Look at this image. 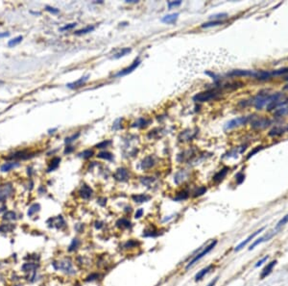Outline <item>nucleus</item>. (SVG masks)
Instances as JSON below:
<instances>
[{
	"label": "nucleus",
	"mask_w": 288,
	"mask_h": 286,
	"mask_svg": "<svg viewBox=\"0 0 288 286\" xmlns=\"http://www.w3.org/2000/svg\"><path fill=\"white\" fill-rule=\"evenodd\" d=\"M272 94L268 92H259L253 99V104L256 110H261L263 107H267L271 101Z\"/></svg>",
	"instance_id": "nucleus-1"
},
{
	"label": "nucleus",
	"mask_w": 288,
	"mask_h": 286,
	"mask_svg": "<svg viewBox=\"0 0 288 286\" xmlns=\"http://www.w3.org/2000/svg\"><path fill=\"white\" fill-rule=\"evenodd\" d=\"M220 94L219 92L215 90H210L206 91L203 92H199V94L195 95L193 96V100L196 102H206V101H210L213 99H217L219 97Z\"/></svg>",
	"instance_id": "nucleus-2"
},
{
	"label": "nucleus",
	"mask_w": 288,
	"mask_h": 286,
	"mask_svg": "<svg viewBox=\"0 0 288 286\" xmlns=\"http://www.w3.org/2000/svg\"><path fill=\"white\" fill-rule=\"evenodd\" d=\"M216 245H217V241H216V240L212 241L210 245H208L207 247H206V248L203 249V251H202V252L200 253L196 254V255L194 256L193 258H192V259H191L188 263H187V265H186L185 269H186V270H188L190 267H192V266H193L194 264H195L197 261H199L200 259L203 258V257H204V256H206L208 253H210V252L212 251V249L215 248V246H216Z\"/></svg>",
	"instance_id": "nucleus-3"
},
{
	"label": "nucleus",
	"mask_w": 288,
	"mask_h": 286,
	"mask_svg": "<svg viewBox=\"0 0 288 286\" xmlns=\"http://www.w3.org/2000/svg\"><path fill=\"white\" fill-rule=\"evenodd\" d=\"M52 265L55 270L63 271L64 273H66L68 275H73L76 273V271H74L73 266H72V262L70 261V259H67V258L58 261V262H53Z\"/></svg>",
	"instance_id": "nucleus-4"
},
{
	"label": "nucleus",
	"mask_w": 288,
	"mask_h": 286,
	"mask_svg": "<svg viewBox=\"0 0 288 286\" xmlns=\"http://www.w3.org/2000/svg\"><path fill=\"white\" fill-rule=\"evenodd\" d=\"M252 118H253L252 116H242V117L235 118V119L229 120V123H226L224 129L229 130V129H233V128H235V127H238L240 125H244L247 123H249V121H251Z\"/></svg>",
	"instance_id": "nucleus-5"
},
{
	"label": "nucleus",
	"mask_w": 288,
	"mask_h": 286,
	"mask_svg": "<svg viewBox=\"0 0 288 286\" xmlns=\"http://www.w3.org/2000/svg\"><path fill=\"white\" fill-rule=\"evenodd\" d=\"M271 124V120L266 118H256L253 117L251 119V126L254 129H263Z\"/></svg>",
	"instance_id": "nucleus-6"
},
{
	"label": "nucleus",
	"mask_w": 288,
	"mask_h": 286,
	"mask_svg": "<svg viewBox=\"0 0 288 286\" xmlns=\"http://www.w3.org/2000/svg\"><path fill=\"white\" fill-rule=\"evenodd\" d=\"M130 177V174L127 170V169L125 168H119L115 170V173L113 174V178L115 180L120 181V182H125L129 179Z\"/></svg>",
	"instance_id": "nucleus-7"
},
{
	"label": "nucleus",
	"mask_w": 288,
	"mask_h": 286,
	"mask_svg": "<svg viewBox=\"0 0 288 286\" xmlns=\"http://www.w3.org/2000/svg\"><path fill=\"white\" fill-rule=\"evenodd\" d=\"M274 114H275V116L277 118H280V117L287 115L288 114V98H285L284 100L277 107Z\"/></svg>",
	"instance_id": "nucleus-8"
},
{
	"label": "nucleus",
	"mask_w": 288,
	"mask_h": 286,
	"mask_svg": "<svg viewBox=\"0 0 288 286\" xmlns=\"http://www.w3.org/2000/svg\"><path fill=\"white\" fill-rule=\"evenodd\" d=\"M264 229H265V227L263 226V227H261V228H259V229H258V230H256V232L252 233V234H251V235L249 236V237H248V238H247L246 240L242 241V242L240 243V244H239L238 246H236V247H235V249H234V252H239V251H241V249H242L243 248H245V247H246V246H247V245L249 244V243H250V242H251L252 240H253V239H254V238L256 237V235H258V234L260 233V232H262V231H263Z\"/></svg>",
	"instance_id": "nucleus-9"
},
{
	"label": "nucleus",
	"mask_w": 288,
	"mask_h": 286,
	"mask_svg": "<svg viewBox=\"0 0 288 286\" xmlns=\"http://www.w3.org/2000/svg\"><path fill=\"white\" fill-rule=\"evenodd\" d=\"M13 192V187L11 184H5L0 187V201L4 202L6 198H8Z\"/></svg>",
	"instance_id": "nucleus-10"
},
{
	"label": "nucleus",
	"mask_w": 288,
	"mask_h": 286,
	"mask_svg": "<svg viewBox=\"0 0 288 286\" xmlns=\"http://www.w3.org/2000/svg\"><path fill=\"white\" fill-rule=\"evenodd\" d=\"M277 231H278V230H276V229H275V231H273V232H269V233H267V234H265L264 236H262V237L256 239V240L253 243V244H252V245L250 246V248H249V251H252V249H255L257 245L261 244V243H263V242L269 241V240L273 237V236L277 233Z\"/></svg>",
	"instance_id": "nucleus-11"
},
{
	"label": "nucleus",
	"mask_w": 288,
	"mask_h": 286,
	"mask_svg": "<svg viewBox=\"0 0 288 286\" xmlns=\"http://www.w3.org/2000/svg\"><path fill=\"white\" fill-rule=\"evenodd\" d=\"M139 64H140L139 59H138H138H135L131 66L128 67V68H126V69H124L120 70L118 73H116V75H115V76H116V77H119V76H123V75H127V74H129V73H131L133 70H135L136 68H138V67L139 66Z\"/></svg>",
	"instance_id": "nucleus-12"
},
{
	"label": "nucleus",
	"mask_w": 288,
	"mask_h": 286,
	"mask_svg": "<svg viewBox=\"0 0 288 286\" xmlns=\"http://www.w3.org/2000/svg\"><path fill=\"white\" fill-rule=\"evenodd\" d=\"M92 194H93L92 189L89 185H85V184L82 185V187L79 190V195L84 199H89L92 197Z\"/></svg>",
	"instance_id": "nucleus-13"
},
{
	"label": "nucleus",
	"mask_w": 288,
	"mask_h": 286,
	"mask_svg": "<svg viewBox=\"0 0 288 286\" xmlns=\"http://www.w3.org/2000/svg\"><path fill=\"white\" fill-rule=\"evenodd\" d=\"M228 76H256V71L253 70H243V69H235L228 72Z\"/></svg>",
	"instance_id": "nucleus-14"
},
{
	"label": "nucleus",
	"mask_w": 288,
	"mask_h": 286,
	"mask_svg": "<svg viewBox=\"0 0 288 286\" xmlns=\"http://www.w3.org/2000/svg\"><path fill=\"white\" fill-rule=\"evenodd\" d=\"M272 71H268V70H259V71H256V76L255 78H256L259 81H266L271 79L272 77Z\"/></svg>",
	"instance_id": "nucleus-15"
},
{
	"label": "nucleus",
	"mask_w": 288,
	"mask_h": 286,
	"mask_svg": "<svg viewBox=\"0 0 288 286\" xmlns=\"http://www.w3.org/2000/svg\"><path fill=\"white\" fill-rule=\"evenodd\" d=\"M277 263H278L277 260H273L272 262H270V263L267 264V266H266V267L262 270V272H261V275H260V278H261V280H263L264 277H266V276H269V275L271 274V272L273 271V268L276 266Z\"/></svg>",
	"instance_id": "nucleus-16"
},
{
	"label": "nucleus",
	"mask_w": 288,
	"mask_h": 286,
	"mask_svg": "<svg viewBox=\"0 0 288 286\" xmlns=\"http://www.w3.org/2000/svg\"><path fill=\"white\" fill-rule=\"evenodd\" d=\"M89 75H86V76H83V77H81L80 79H78L77 81H75V82H72V83H68L66 86L69 88V89H76V88H79V87H81V86H83L86 81L89 80Z\"/></svg>",
	"instance_id": "nucleus-17"
},
{
	"label": "nucleus",
	"mask_w": 288,
	"mask_h": 286,
	"mask_svg": "<svg viewBox=\"0 0 288 286\" xmlns=\"http://www.w3.org/2000/svg\"><path fill=\"white\" fill-rule=\"evenodd\" d=\"M229 170V167L223 168L221 170H219L218 173L213 176V181L216 182V183H219L220 181H222V180L225 178V176L227 175V174H228Z\"/></svg>",
	"instance_id": "nucleus-18"
},
{
	"label": "nucleus",
	"mask_w": 288,
	"mask_h": 286,
	"mask_svg": "<svg viewBox=\"0 0 288 286\" xmlns=\"http://www.w3.org/2000/svg\"><path fill=\"white\" fill-rule=\"evenodd\" d=\"M133 201L136 203H143L147 202L151 199V197L146 194H138V195H133L132 196Z\"/></svg>",
	"instance_id": "nucleus-19"
},
{
	"label": "nucleus",
	"mask_w": 288,
	"mask_h": 286,
	"mask_svg": "<svg viewBox=\"0 0 288 286\" xmlns=\"http://www.w3.org/2000/svg\"><path fill=\"white\" fill-rule=\"evenodd\" d=\"M155 164V161H154V158L152 156H147L146 158H144V160L142 161L141 163V169L142 170H148L150 168H152Z\"/></svg>",
	"instance_id": "nucleus-20"
},
{
	"label": "nucleus",
	"mask_w": 288,
	"mask_h": 286,
	"mask_svg": "<svg viewBox=\"0 0 288 286\" xmlns=\"http://www.w3.org/2000/svg\"><path fill=\"white\" fill-rule=\"evenodd\" d=\"M213 268V266L212 265H208V266H207V267H205L204 269H202L201 271H199L198 273L196 274V276H195V281H199V280H201L202 278H203L207 274H208L210 272V270Z\"/></svg>",
	"instance_id": "nucleus-21"
},
{
	"label": "nucleus",
	"mask_w": 288,
	"mask_h": 286,
	"mask_svg": "<svg viewBox=\"0 0 288 286\" xmlns=\"http://www.w3.org/2000/svg\"><path fill=\"white\" fill-rule=\"evenodd\" d=\"M29 154L26 151H18L13 154H11L10 156L7 157V159H27L29 158Z\"/></svg>",
	"instance_id": "nucleus-22"
},
{
	"label": "nucleus",
	"mask_w": 288,
	"mask_h": 286,
	"mask_svg": "<svg viewBox=\"0 0 288 286\" xmlns=\"http://www.w3.org/2000/svg\"><path fill=\"white\" fill-rule=\"evenodd\" d=\"M19 165V163L17 162H8V163H5L1 166L0 168V170L2 171V173H6V171H9L13 169H14L16 167H17Z\"/></svg>",
	"instance_id": "nucleus-23"
},
{
	"label": "nucleus",
	"mask_w": 288,
	"mask_h": 286,
	"mask_svg": "<svg viewBox=\"0 0 288 286\" xmlns=\"http://www.w3.org/2000/svg\"><path fill=\"white\" fill-rule=\"evenodd\" d=\"M286 130H288V126L287 127H275L269 132V136H271V137L280 136V135H282Z\"/></svg>",
	"instance_id": "nucleus-24"
},
{
	"label": "nucleus",
	"mask_w": 288,
	"mask_h": 286,
	"mask_svg": "<svg viewBox=\"0 0 288 286\" xmlns=\"http://www.w3.org/2000/svg\"><path fill=\"white\" fill-rule=\"evenodd\" d=\"M178 17H179L178 13L170 14V15H167V16L163 17L161 18V21H162V22H164V23H173V22H175V21L177 20Z\"/></svg>",
	"instance_id": "nucleus-25"
},
{
	"label": "nucleus",
	"mask_w": 288,
	"mask_h": 286,
	"mask_svg": "<svg viewBox=\"0 0 288 286\" xmlns=\"http://www.w3.org/2000/svg\"><path fill=\"white\" fill-rule=\"evenodd\" d=\"M116 226L119 228H130L132 226V223L128 219L122 218L116 221Z\"/></svg>",
	"instance_id": "nucleus-26"
},
{
	"label": "nucleus",
	"mask_w": 288,
	"mask_h": 286,
	"mask_svg": "<svg viewBox=\"0 0 288 286\" xmlns=\"http://www.w3.org/2000/svg\"><path fill=\"white\" fill-rule=\"evenodd\" d=\"M60 162H61V158H59V157H55V158H53L52 161H51V163H50V166H49L48 169H47L48 173H50V171H52V170H56L58 167H59Z\"/></svg>",
	"instance_id": "nucleus-27"
},
{
	"label": "nucleus",
	"mask_w": 288,
	"mask_h": 286,
	"mask_svg": "<svg viewBox=\"0 0 288 286\" xmlns=\"http://www.w3.org/2000/svg\"><path fill=\"white\" fill-rule=\"evenodd\" d=\"M40 205L39 203H34L33 205H31L30 207H29L28 212H27V215H28L29 217H31V216L34 215L35 213H37L38 211H40Z\"/></svg>",
	"instance_id": "nucleus-28"
},
{
	"label": "nucleus",
	"mask_w": 288,
	"mask_h": 286,
	"mask_svg": "<svg viewBox=\"0 0 288 286\" xmlns=\"http://www.w3.org/2000/svg\"><path fill=\"white\" fill-rule=\"evenodd\" d=\"M23 40V37L22 36H17V37H16V38H13V39H12V40H10L9 41V42H8V46L9 47H13V46H16V45H17L18 44H20L21 42V41Z\"/></svg>",
	"instance_id": "nucleus-29"
},
{
	"label": "nucleus",
	"mask_w": 288,
	"mask_h": 286,
	"mask_svg": "<svg viewBox=\"0 0 288 286\" xmlns=\"http://www.w3.org/2000/svg\"><path fill=\"white\" fill-rule=\"evenodd\" d=\"M223 23V21L221 20H212V21H208V22H205L201 25L202 28H210V27H213V26H217Z\"/></svg>",
	"instance_id": "nucleus-30"
},
{
	"label": "nucleus",
	"mask_w": 288,
	"mask_h": 286,
	"mask_svg": "<svg viewBox=\"0 0 288 286\" xmlns=\"http://www.w3.org/2000/svg\"><path fill=\"white\" fill-rule=\"evenodd\" d=\"M79 245H80V240H79L78 238H74L73 240H72L69 247H68V252L76 251V249H78V247H79Z\"/></svg>",
	"instance_id": "nucleus-31"
},
{
	"label": "nucleus",
	"mask_w": 288,
	"mask_h": 286,
	"mask_svg": "<svg viewBox=\"0 0 288 286\" xmlns=\"http://www.w3.org/2000/svg\"><path fill=\"white\" fill-rule=\"evenodd\" d=\"M94 29H95V26L91 25V26H88V27L84 28V29H81V30H78V31H76V32H75V34H76V35H84V34H88V33H89V32H92V31L94 30Z\"/></svg>",
	"instance_id": "nucleus-32"
},
{
	"label": "nucleus",
	"mask_w": 288,
	"mask_h": 286,
	"mask_svg": "<svg viewBox=\"0 0 288 286\" xmlns=\"http://www.w3.org/2000/svg\"><path fill=\"white\" fill-rule=\"evenodd\" d=\"M98 158H101V159H106V160H112V154L111 152H108V151H102L98 153L97 155Z\"/></svg>",
	"instance_id": "nucleus-33"
},
{
	"label": "nucleus",
	"mask_w": 288,
	"mask_h": 286,
	"mask_svg": "<svg viewBox=\"0 0 288 286\" xmlns=\"http://www.w3.org/2000/svg\"><path fill=\"white\" fill-rule=\"evenodd\" d=\"M3 219L6 220V221H13V220H16L17 219V214L14 213L13 211H8L4 214L3 216Z\"/></svg>",
	"instance_id": "nucleus-34"
},
{
	"label": "nucleus",
	"mask_w": 288,
	"mask_h": 286,
	"mask_svg": "<svg viewBox=\"0 0 288 286\" xmlns=\"http://www.w3.org/2000/svg\"><path fill=\"white\" fill-rule=\"evenodd\" d=\"M287 223H288V214H286L284 217H282V219L279 220V221L277 224V226H276L275 229H276V230H279L280 227L283 226V225H285Z\"/></svg>",
	"instance_id": "nucleus-35"
},
{
	"label": "nucleus",
	"mask_w": 288,
	"mask_h": 286,
	"mask_svg": "<svg viewBox=\"0 0 288 286\" xmlns=\"http://www.w3.org/2000/svg\"><path fill=\"white\" fill-rule=\"evenodd\" d=\"M130 52H131V48H129V47L123 48L120 52H118V53L115 54V55L113 56V58H114V59H119L120 57H123V56H125L126 54H128V53H130Z\"/></svg>",
	"instance_id": "nucleus-36"
},
{
	"label": "nucleus",
	"mask_w": 288,
	"mask_h": 286,
	"mask_svg": "<svg viewBox=\"0 0 288 286\" xmlns=\"http://www.w3.org/2000/svg\"><path fill=\"white\" fill-rule=\"evenodd\" d=\"M188 198V193L186 191H183L181 193H179L176 198H174V201H184Z\"/></svg>",
	"instance_id": "nucleus-37"
},
{
	"label": "nucleus",
	"mask_w": 288,
	"mask_h": 286,
	"mask_svg": "<svg viewBox=\"0 0 288 286\" xmlns=\"http://www.w3.org/2000/svg\"><path fill=\"white\" fill-rule=\"evenodd\" d=\"M154 181H155L154 177H141L140 178V182L145 186H150Z\"/></svg>",
	"instance_id": "nucleus-38"
},
{
	"label": "nucleus",
	"mask_w": 288,
	"mask_h": 286,
	"mask_svg": "<svg viewBox=\"0 0 288 286\" xmlns=\"http://www.w3.org/2000/svg\"><path fill=\"white\" fill-rule=\"evenodd\" d=\"M147 123H148L147 120H145L143 118H140V119H138V121H136L135 123H134L133 126H134V127H144Z\"/></svg>",
	"instance_id": "nucleus-39"
},
{
	"label": "nucleus",
	"mask_w": 288,
	"mask_h": 286,
	"mask_svg": "<svg viewBox=\"0 0 288 286\" xmlns=\"http://www.w3.org/2000/svg\"><path fill=\"white\" fill-rule=\"evenodd\" d=\"M92 155H93V151H90V149H86V151H85L82 153H80V156L83 157V158H85V159L90 158Z\"/></svg>",
	"instance_id": "nucleus-40"
},
{
	"label": "nucleus",
	"mask_w": 288,
	"mask_h": 286,
	"mask_svg": "<svg viewBox=\"0 0 288 286\" xmlns=\"http://www.w3.org/2000/svg\"><path fill=\"white\" fill-rule=\"evenodd\" d=\"M206 192H207V188L204 187V186H202V187L198 188L195 192H194V197H200L202 195H204Z\"/></svg>",
	"instance_id": "nucleus-41"
},
{
	"label": "nucleus",
	"mask_w": 288,
	"mask_h": 286,
	"mask_svg": "<svg viewBox=\"0 0 288 286\" xmlns=\"http://www.w3.org/2000/svg\"><path fill=\"white\" fill-rule=\"evenodd\" d=\"M264 147H262V146H260V147H256V148H254L253 151H252L251 152H249V154H248V156H247V159H250L252 156H254L256 153H257L258 151H260L261 149H263Z\"/></svg>",
	"instance_id": "nucleus-42"
},
{
	"label": "nucleus",
	"mask_w": 288,
	"mask_h": 286,
	"mask_svg": "<svg viewBox=\"0 0 288 286\" xmlns=\"http://www.w3.org/2000/svg\"><path fill=\"white\" fill-rule=\"evenodd\" d=\"M79 136H80V133H77V134H74V135H72L71 137H66V140H64V142H66V144H70V143H72L73 141H75Z\"/></svg>",
	"instance_id": "nucleus-43"
},
{
	"label": "nucleus",
	"mask_w": 288,
	"mask_h": 286,
	"mask_svg": "<svg viewBox=\"0 0 288 286\" xmlns=\"http://www.w3.org/2000/svg\"><path fill=\"white\" fill-rule=\"evenodd\" d=\"M228 17V14L226 13H221V14H216V15H213L210 17V18H214V19H223L226 18Z\"/></svg>",
	"instance_id": "nucleus-44"
},
{
	"label": "nucleus",
	"mask_w": 288,
	"mask_h": 286,
	"mask_svg": "<svg viewBox=\"0 0 288 286\" xmlns=\"http://www.w3.org/2000/svg\"><path fill=\"white\" fill-rule=\"evenodd\" d=\"M235 178H236L237 184H241L244 181V179H245V174H242V173H238L235 175Z\"/></svg>",
	"instance_id": "nucleus-45"
},
{
	"label": "nucleus",
	"mask_w": 288,
	"mask_h": 286,
	"mask_svg": "<svg viewBox=\"0 0 288 286\" xmlns=\"http://www.w3.org/2000/svg\"><path fill=\"white\" fill-rule=\"evenodd\" d=\"M111 144H112L111 141H103V142H101L100 144L96 145V147L97 148H104V147H107L108 146L111 145Z\"/></svg>",
	"instance_id": "nucleus-46"
},
{
	"label": "nucleus",
	"mask_w": 288,
	"mask_h": 286,
	"mask_svg": "<svg viewBox=\"0 0 288 286\" xmlns=\"http://www.w3.org/2000/svg\"><path fill=\"white\" fill-rule=\"evenodd\" d=\"M136 245H138V242H135V241H134V240H129L128 242H126L125 248H134V247H135Z\"/></svg>",
	"instance_id": "nucleus-47"
},
{
	"label": "nucleus",
	"mask_w": 288,
	"mask_h": 286,
	"mask_svg": "<svg viewBox=\"0 0 288 286\" xmlns=\"http://www.w3.org/2000/svg\"><path fill=\"white\" fill-rule=\"evenodd\" d=\"M76 22H73V23H70V24H67V25H66V26H63V27H62L61 28V31H66V30H70V29H72V28H74L75 26H76Z\"/></svg>",
	"instance_id": "nucleus-48"
},
{
	"label": "nucleus",
	"mask_w": 288,
	"mask_h": 286,
	"mask_svg": "<svg viewBox=\"0 0 288 286\" xmlns=\"http://www.w3.org/2000/svg\"><path fill=\"white\" fill-rule=\"evenodd\" d=\"M181 4H182V1L178 0V1H169V2L167 3V6H168L169 9H171L172 7H176V6H179V5H181Z\"/></svg>",
	"instance_id": "nucleus-49"
},
{
	"label": "nucleus",
	"mask_w": 288,
	"mask_h": 286,
	"mask_svg": "<svg viewBox=\"0 0 288 286\" xmlns=\"http://www.w3.org/2000/svg\"><path fill=\"white\" fill-rule=\"evenodd\" d=\"M268 258H269V256L268 255H266V256H264L262 259H260L259 261H257V263L256 264V268H257V267H259V266H261L263 263H265L266 261L268 260Z\"/></svg>",
	"instance_id": "nucleus-50"
},
{
	"label": "nucleus",
	"mask_w": 288,
	"mask_h": 286,
	"mask_svg": "<svg viewBox=\"0 0 288 286\" xmlns=\"http://www.w3.org/2000/svg\"><path fill=\"white\" fill-rule=\"evenodd\" d=\"M142 215H143V209H142V208H139V209L136 210V212H135V219H139V218L142 217Z\"/></svg>",
	"instance_id": "nucleus-51"
},
{
	"label": "nucleus",
	"mask_w": 288,
	"mask_h": 286,
	"mask_svg": "<svg viewBox=\"0 0 288 286\" xmlns=\"http://www.w3.org/2000/svg\"><path fill=\"white\" fill-rule=\"evenodd\" d=\"M45 10L50 12V13H52V14H58V13H59V10L56 9V8H53V7H50V6H46Z\"/></svg>",
	"instance_id": "nucleus-52"
},
{
	"label": "nucleus",
	"mask_w": 288,
	"mask_h": 286,
	"mask_svg": "<svg viewBox=\"0 0 288 286\" xmlns=\"http://www.w3.org/2000/svg\"><path fill=\"white\" fill-rule=\"evenodd\" d=\"M98 276H99V275L98 274H92L91 276H89L88 277H86V281H89V280H96V278H98Z\"/></svg>",
	"instance_id": "nucleus-53"
},
{
	"label": "nucleus",
	"mask_w": 288,
	"mask_h": 286,
	"mask_svg": "<svg viewBox=\"0 0 288 286\" xmlns=\"http://www.w3.org/2000/svg\"><path fill=\"white\" fill-rule=\"evenodd\" d=\"M218 278H219L218 276H217V277H215L214 280H211V281H210V283H208V284H207V286H214V285L216 284V282L218 281Z\"/></svg>",
	"instance_id": "nucleus-54"
},
{
	"label": "nucleus",
	"mask_w": 288,
	"mask_h": 286,
	"mask_svg": "<svg viewBox=\"0 0 288 286\" xmlns=\"http://www.w3.org/2000/svg\"><path fill=\"white\" fill-rule=\"evenodd\" d=\"M73 149H74V148L72 147H66V148L64 149V153H66H66H70L71 151H73Z\"/></svg>",
	"instance_id": "nucleus-55"
},
{
	"label": "nucleus",
	"mask_w": 288,
	"mask_h": 286,
	"mask_svg": "<svg viewBox=\"0 0 288 286\" xmlns=\"http://www.w3.org/2000/svg\"><path fill=\"white\" fill-rule=\"evenodd\" d=\"M9 35H10V33H9V32H3V33H0V39L8 37Z\"/></svg>",
	"instance_id": "nucleus-56"
},
{
	"label": "nucleus",
	"mask_w": 288,
	"mask_h": 286,
	"mask_svg": "<svg viewBox=\"0 0 288 286\" xmlns=\"http://www.w3.org/2000/svg\"><path fill=\"white\" fill-rule=\"evenodd\" d=\"M57 130V128H53V129H49L48 130V133L49 134H51V133H53V131H56Z\"/></svg>",
	"instance_id": "nucleus-57"
},
{
	"label": "nucleus",
	"mask_w": 288,
	"mask_h": 286,
	"mask_svg": "<svg viewBox=\"0 0 288 286\" xmlns=\"http://www.w3.org/2000/svg\"><path fill=\"white\" fill-rule=\"evenodd\" d=\"M284 79H285L286 81H288V75H287V76H285V78H284Z\"/></svg>",
	"instance_id": "nucleus-58"
},
{
	"label": "nucleus",
	"mask_w": 288,
	"mask_h": 286,
	"mask_svg": "<svg viewBox=\"0 0 288 286\" xmlns=\"http://www.w3.org/2000/svg\"><path fill=\"white\" fill-rule=\"evenodd\" d=\"M3 83H4V82H3V81H2V80H0V85H2V84H3Z\"/></svg>",
	"instance_id": "nucleus-59"
},
{
	"label": "nucleus",
	"mask_w": 288,
	"mask_h": 286,
	"mask_svg": "<svg viewBox=\"0 0 288 286\" xmlns=\"http://www.w3.org/2000/svg\"><path fill=\"white\" fill-rule=\"evenodd\" d=\"M3 209H4V208H0V212H1V211H2Z\"/></svg>",
	"instance_id": "nucleus-60"
}]
</instances>
